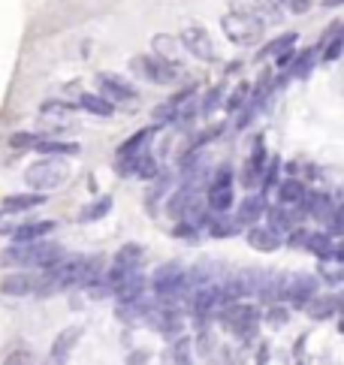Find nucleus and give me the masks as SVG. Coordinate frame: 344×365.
Masks as SVG:
<instances>
[{
  "instance_id": "1",
  "label": "nucleus",
  "mask_w": 344,
  "mask_h": 365,
  "mask_svg": "<svg viewBox=\"0 0 344 365\" xmlns=\"http://www.w3.org/2000/svg\"><path fill=\"white\" fill-rule=\"evenodd\" d=\"M64 256V247L46 238L37 242H15L12 247H6L0 263L3 265H19V269H48Z\"/></svg>"
},
{
  "instance_id": "2",
  "label": "nucleus",
  "mask_w": 344,
  "mask_h": 365,
  "mask_svg": "<svg viewBox=\"0 0 344 365\" xmlns=\"http://www.w3.org/2000/svg\"><path fill=\"white\" fill-rule=\"evenodd\" d=\"M221 28L224 33L239 46H254L263 39V30H266V19L257 15L254 10H245V6H236L233 12H226L221 19Z\"/></svg>"
},
{
  "instance_id": "3",
  "label": "nucleus",
  "mask_w": 344,
  "mask_h": 365,
  "mask_svg": "<svg viewBox=\"0 0 344 365\" xmlns=\"http://www.w3.org/2000/svg\"><path fill=\"white\" fill-rule=\"evenodd\" d=\"M66 178H70V166L55 154H46L39 163H30L28 169H24V181H28V187H33V190L61 187Z\"/></svg>"
},
{
  "instance_id": "4",
  "label": "nucleus",
  "mask_w": 344,
  "mask_h": 365,
  "mask_svg": "<svg viewBox=\"0 0 344 365\" xmlns=\"http://www.w3.org/2000/svg\"><path fill=\"white\" fill-rule=\"evenodd\" d=\"M320 278L317 275H281V302H290L293 308H305L317 296Z\"/></svg>"
},
{
  "instance_id": "5",
  "label": "nucleus",
  "mask_w": 344,
  "mask_h": 365,
  "mask_svg": "<svg viewBox=\"0 0 344 365\" xmlns=\"http://www.w3.org/2000/svg\"><path fill=\"white\" fill-rule=\"evenodd\" d=\"M130 66H133V73H139L142 79L154 82V85H170V82L179 79V66L157 55H139L130 61Z\"/></svg>"
},
{
  "instance_id": "6",
  "label": "nucleus",
  "mask_w": 344,
  "mask_h": 365,
  "mask_svg": "<svg viewBox=\"0 0 344 365\" xmlns=\"http://www.w3.org/2000/svg\"><path fill=\"white\" fill-rule=\"evenodd\" d=\"M224 323L226 326H233L239 332L242 338H251V332H257V323H260V311L254 305H239V302H226L224 305Z\"/></svg>"
},
{
  "instance_id": "7",
  "label": "nucleus",
  "mask_w": 344,
  "mask_h": 365,
  "mask_svg": "<svg viewBox=\"0 0 344 365\" xmlns=\"http://www.w3.org/2000/svg\"><path fill=\"white\" fill-rule=\"evenodd\" d=\"M181 48H188L194 57H199V61H215L217 52H215V43L212 37H208L206 28H184L181 30Z\"/></svg>"
},
{
  "instance_id": "8",
  "label": "nucleus",
  "mask_w": 344,
  "mask_h": 365,
  "mask_svg": "<svg viewBox=\"0 0 344 365\" xmlns=\"http://www.w3.org/2000/svg\"><path fill=\"white\" fill-rule=\"evenodd\" d=\"M97 88L109 103H133V100H136V91H133L121 76H115V73H100Z\"/></svg>"
},
{
  "instance_id": "9",
  "label": "nucleus",
  "mask_w": 344,
  "mask_h": 365,
  "mask_svg": "<svg viewBox=\"0 0 344 365\" xmlns=\"http://www.w3.org/2000/svg\"><path fill=\"white\" fill-rule=\"evenodd\" d=\"M37 287H39V275H33V272H12V275H6L3 281H0V293L3 296H15V299H21V296H33L37 293Z\"/></svg>"
},
{
  "instance_id": "10",
  "label": "nucleus",
  "mask_w": 344,
  "mask_h": 365,
  "mask_svg": "<svg viewBox=\"0 0 344 365\" xmlns=\"http://www.w3.org/2000/svg\"><path fill=\"white\" fill-rule=\"evenodd\" d=\"M190 305H194V314H197L199 320L208 317V314H215L217 308H224L221 287H217V284H203L194 293V302H190Z\"/></svg>"
},
{
  "instance_id": "11",
  "label": "nucleus",
  "mask_w": 344,
  "mask_h": 365,
  "mask_svg": "<svg viewBox=\"0 0 344 365\" xmlns=\"http://www.w3.org/2000/svg\"><path fill=\"white\" fill-rule=\"evenodd\" d=\"M57 223L55 221H28V223H15L10 230V238L12 242H37V238H46L52 236Z\"/></svg>"
},
{
  "instance_id": "12",
  "label": "nucleus",
  "mask_w": 344,
  "mask_h": 365,
  "mask_svg": "<svg viewBox=\"0 0 344 365\" xmlns=\"http://www.w3.org/2000/svg\"><path fill=\"white\" fill-rule=\"evenodd\" d=\"M245 238H248V245L254 247V251H260V254H272V251H278V247H281L278 232L269 230V227H257V223H251Z\"/></svg>"
},
{
  "instance_id": "13",
  "label": "nucleus",
  "mask_w": 344,
  "mask_h": 365,
  "mask_svg": "<svg viewBox=\"0 0 344 365\" xmlns=\"http://www.w3.org/2000/svg\"><path fill=\"white\" fill-rule=\"evenodd\" d=\"M299 205L305 209V214H311L314 221H320V223H329V218H332V199L326 196V194H308L305 190V196L299 199Z\"/></svg>"
},
{
  "instance_id": "14",
  "label": "nucleus",
  "mask_w": 344,
  "mask_h": 365,
  "mask_svg": "<svg viewBox=\"0 0 344 365\" xmlns=\"http://www.w3.org/2000/svg\"><path fill=\"white\" fill-rule=\"evenodd\" d=\"M46 205V194L43 190H33V194H10L3 199V214H19V212H30Z\"/></svg>"
},
{
  "instance_id": "15",
  "label": "nucleus",
  "mask_w": 344,
  "mask_h": 365,
  "mask_svg": "<svg viewBox=\"0 0 344 365\" xmlns=\"http://www.w3.org/2000/svg\"><path fill=\"white\" fill-rule=\"evenodd\" d=\"M266 214V199H263V190H260V194H251V196H245L239 203V212H236V221L239 223H257L260 218H263Z\"/></svg>"
},
{
  "instance_id": "16",
  "label": "nucleus",
  "mask_w": 344,
  "mask_h": 365,
  "mask_svg": "<svg viewBox=\"0 0 344 365\" xmlns=\"http://www.w3.org/2000/svg\"><path fill=\"white\" fill-rule=\"evenodd\" d=\"M79 338H82V329L79 326L64 329L61 335L55 338V344H52V362H66V359H70V350L79 344Z\"/></svg>"
},
{
  "instance_id": "17",
  "label": "nucleus",
  "mask_w": 344,
  "mask_h": 365,
  "mask_svg": "<svg viewBox=\"0 0 344 365\" xmlns=\"http://www.w3.org/2000/svg\"><path fill=\"white\" fill-rule=\"evenodd\" d=\"M142 293H145V278H142L139 269H136L115 287L112 296H118V302H133V299H142Z\"/></svg>"
},
{
  "instance_id": "18",
  "label": "nucleus",
  "mask_w": 344,
  "mask_h": 365,
  "mask_svg": "<svg viewBox=\"0 0 344 365\" xmlns=\"http://www.w3.org/2000/svg\"><path fill=\"white\" fill-rule=\"evenodd\" d=\"M151 48H154L157 57H163V61H170V64H179V57H181V39L166 37V33H157V37L151 39Z\"/></svg>"
},
{
  "instance_id": "19",
  "label": "nucleus",
  "mask_w": 344,
  "mask_h": 365,
  "mask_svg": "<svg viewBox=\"0 0 344 365\" xmlns=\"http://www.w3.org/2000/svg\"><path fill=\"white\" fill-rule=\"evenodd\" d=\"M79 106L88 115H97V118H112V115H115V103H109L103 94H82Z\"/></svg>"
},
{
  "instance_id": "20",
  "label": "nucleus",
  "mask_w": 344,
  "mask_h": 365,
  "mask_svg": "<svg viewBox=\"0 0 344 365\" xmlns=\"http://www.w3.org/2000/svg\"><path fill=\"white\" fill-rule=\"evenodd\" d=\"M33 151L37 154H55V157H75L79 154V145L64 142V139H37Z\"/></svg>"
},
{
  "instance_id": "21",
  "label": "nucleus",
  "mask_w": 344,
  "mask_h": 365,
  "mask_svg": "<svg viewBox=\"0 0 344 365\" xmlns=\"http://www.w3.org/2000/svg\"><path fill=\"white\" fill-rule=\"evenodd\" d=\"M266 218H269V230H275L278 236H284V232H290L293 230V223H296L299 214L296 212H287V209H266Z\"/></svg>"
},
{
  "instance_id": "22",
  "label": "nucleus",
  "mask_w": 344,
  "mask_h": 365,
  "mask_svg": "<svg viewBox=\"0 0 344 365\" xmlns=\"http://www.w3.org/2000/svg\"><path fill=\"white\" fill-rule=\"evenodd\" d=\"M314 64H317V48H305L302 55L293 57L290 76L293 79H308V76H311V70H314Z\"/></svg>"
},
{
  "instance_id": "23",
  "label": "nucleus",
  "mask_w": 344,
  "mask_h": 365,
  "mask_svg": "<svg viewBox=\"0 0 344 365\" xmlns=\"http://www.w3.org/2000/svg\"><path fill=\"white\" fill-rule=\"evenodd\" d=\"M109 212H112V196H100V199H94L91 205H85V209H82L79 221L82 223H94V221H103Z\"/></svg>"
},
{
  "instance_id": "24",
  "label": "nucleus",
  "mask_w": 344,
  "mask_h": 365,
  "mask_svg": "<svg viewBox=\"0 0 344 365\" xmlns=\"http://www.w3.org/2000/svg\"><path fill=\"white\" fill-rule=\"evenodd\" d=\"M208 209L224 214L233 209V187H208Z\"/></svg>"
},
{
  "instance_id": "25",
  "label": "nucleus",
  "mask_w": 344,
  "mask_h": 365,
  "mask_svg": "<svg viewBox=\"0 0 344 365\" xmlns=\"http://www.w3.org/2000/svg\"><path fill=\"white\" fill-rule=\"evenodd\" d=\"M154 130H157V127H145V130L133 133L127 142H121V145H118V154H136V151H145L148 142H151V136H154Z\"/></svg>"
},
{
  "instance_id": "26",
  "label": "nucleus",
  "mask_w": 344,
  "mask_h": 365,
  "mask_svg": "<svg viewBox=\"0 0 344 365\" xmlns=\"http://www.w3.org/2000/svg\"><path fill=\"white\" fill-rule=\"evenodd\" d=\"M305 196V185H302L299 178H287V181H281L278 185V199L284 205H293V203H299V199Z\"/></svg>"
},
{
  "instance_id": "27",
  "label": "nucleus",
  "mask_w": 344,
  "mask_h": 365,
  "mask_svg": "<svg viewBox=\"0 0 344 365\" xmlns=\"http://www.w3.org/2000/svg\"><path fill=\"white\" fill-rule=\"evenodd\" d=\"M206 223H208V232H212L215 238H230V236H236V230H239V221H230L226 212L217 214V221H206Z\"/></svg>"
},
{
  "instance_id": "28",
  "label": "nucleus",
  "mask_w": 344,
  "mask_h": 365,
  "mask_svg": "<svg viewBox=\"0 0 344 365\" xmlns=\"http://www.w3.org/2000/svg\"><path fill=\"white\" fill-rule=\"evenodd\" d=\"M305 251H311V254L320 256V260H326V256L332 254V236H326V232H311L308 242H305Z\"/></svg>"
},
{
  "instance_id": "29",
  "label": "nucleus",
  "mask_w": 344,
  "mask_h": 365,
  "mask_svg": "<svg viewBox=\"0 0 344 365\" xmlns=\"http://www.w3.org/2000/svg\"><path fill=\"white\" fill-rule=\"evenodd\" d=\"M305 308H308V314H311L314 320H329L332 314L338 311V308H335V296L332 299H311Z\"/></svg>"
},
{
  "instance_id": "30",
  "label": "nucleus",
  "mask_w": 344,
  "mask_h": 365,
  "mask_svg": "<svg viewBox=\"0 0 344 365\" xmlns=\"http://www.w3.org/2000/svg\"><path fill=\"white\" fill-rule=\"evenodd\" d=\"M296 33H281V37L278 39H272V43L269 46H263V48H260V57H275V55H281L284 52V48H293V43H296Z\"/></svg>"
},
{
  "instance_id": "31",
  "label": "nucleus",
  "mask_w": 344,
  "mask_h": 365,
  "mask_svg": "<svg viewBox=\"0 0 344 365\" xmlns=\"http://www.w3.org/2000/svg\"><path fill=\"white\" fill-rule=\"evenodd\" d=\"M154 127H166V124H172L175 118H179V103L175 100H170V103H163V106H157L154 112Z\"/></svg>"
},
{
  "instance_id": "32",
  "label": "nucleus",
  "mask_w": 344,
  "mask_h": 365,
  "mask_svg": "<svg viewBox=\"0 0 344 365\" xmlns=\"http://www.w3.org/2000/svg\"><path fill=\"white\" fill-rule=\"evenodd\" d=\"M341 55H344V30H338L335 37L326 39L320 57H323V64H326V61H335V57H341Z\"/></svg>"
},
{
  "instance_id": "33",
  "label": "nucleus",
  "mask_w": 344,
  "mask_h": 365,
  "mask_svg": "<svg viewBox=\"0 0 344 365\" xmlns=\"http://www.w3.org/2000/svg\"><path fill=\"white\" fill-rule=\"evenodd\" d=\"M320 278L326 281V284H344V263L332 265V260L326 256L323 265H320Z\"/></svg>"
},
{
  "instance_id": "34",
  "label": "nucleus",
  "mask_w": 344,
  "mask_h": 365,
  "mask_svg": "<svg viewBox=\"0 0 344 365\" xmlns=\"http://www.w3.org/2000/svg\"><path fill=\"white\" fill-rule=\"evenodd\" d=\"M194 356H190V338H184V341H175L170 347V362H181V365H188Z\"/></svg>"
},
{
  "instance_id": "35",
  "label": "nucleus",
  "mask_w": 344,
  "mask_h": 365,
  "mask_svg": "<svg viewBox=\"0 0 344 365\" xmlns=\"http://www.w3.org/2000/svg\"><path fill=\"white\" fill-rule=\"evenodd\" d=\"M278 176H281V160H269L266 163V169H263V178H260L263 181V194L278 185Z\"/></svg>"
},
{
  "instance_id": "36",
  "label": "nucleus",
  "mask_w": 344,
  "mask_h": 365,
  "mask_svg": "<svg viewBox=\"0 0 344 365\" xmlns=\"http://www.w3.org/2000/svg\"><path fill=\"white\" fill-rule=\"evenodd\" d=\"M208 187H233V169L230 166H221V169L215 172V178H212V185Z\"/></svg>"
},
{
  "instance_id": "37",
  "label": "nucleus",
  "mask_w": 344,
  "mask_h": 365,
  "mask_svg": "<svg viewBox=\"0 0 344 365\" xmlns=\"http://www.w3.org/2000/svg\"><path fill=\"white\" fill-rule=\"evenodd\" d=\"M266 320H269V326H284V323L290 320V311L284 308V305H275V308L266 314Z\"/></svg>"
},
{
  "instance_id": "38",
  "label": "nucleus",
  "mask_w": 344,
  "mask_h": 365,
  "mask_svg": "<svg viewBox=\"0 0 344 365\" xmlns=\"http://www.w3.org/2000/svg\"><path fill=\"white\" fill-rule=\"evenodd\" d=\"M37 139H39V136H33V133H12V136H10V145H12V148H33V145H37Z\"/></svg>"
},
{
  "instance_id": "39",
  "label": "nucleus",
  "mask_w": 344,
  "mask_h": 365,
  "mask_svg": "<svg viewBox=\"0 0 344 365\" xmlns=\"http://www.w3.org/2000/svg\"><path fill=\"white\" fill-rule=\"evenodd\" d=\"M254 3L260 6V12H266V15H278V19H281V3H284V0H254Z\"/></svg>"
},
{
  "instance_id": "40",
  "label": "nucleus",
  "mask_w": 344,
  "mask_h": 365,
  "mask_svg": "<svg viewBox=\"0 0 344 365\" xmlns=\"http://www.w3.org/2000/svg\"><path fill=\"white\" fill-rule=\"evenodd\" d=\"M245 97H248V85H242L236 88V94H233L230 100H226V112H236L242 103H245Z\"/></svg>"
},
{
  "instance_id": "41",
  "label": "nucleus",
  "mask_w": 344,
  "mask_h": 365,
  "mask_svg": "<svg viewBox=\"0 0 344 365\" xmlns=\"http://www.w3.org/2000/svg\"><path fill=\"white\" fill-rule=\"evenodd\" d=\"M284 3H287V10L293 15H302V12L311 10V0H284Z\"/></svg>"
},
{
  "instance_id": "42",
  "label": "nucleus",
  "mask_w": 344,
  "mask_h": 365,
  "mask_svg": "<svg viewBox=\"0 0 344 365\" xmlns=\"http://www.w3.org/2000/svg\"><path fill=\"white\" fill-rule=\"evenodd\" d=\"M293 57H296V52H293V48H284L281 55H275V66H278V70H287L293 64Z\"/></svg>"
},
{
  "instance_id": "43",
  "label": "nucleus",
  "mask_w": 344,
  "mask_h": 365,
  "mask_svg": "<svg viewBox=\"0 0 344 365\" xmlns=\"http://www.w3.org/2000/svg\"><path fill=\"white\" fill-rule=\"evenodd\" d=\"M308 236H311V232H308V230H293V238H290V245H293V247H305Z\"/></svg>"
},
{
  "instance_id": "44",
  "label": "nucleus",
  "mask_w": 344,
  "mask_h": 365,
  "mask_svg": "<svg viewBox=\"0 0 344 365\" xmlns=\"http://www.w3.org/2000/svg\"><path fill=\"white\" fill-rule=\"evenodd\" d=\"M329 260H332V263H344V242L332 245V254H329Z\"/></svg>"
},
{
  "instance_id": "45",
  "label": "nucleus",
  "mask_w": 344,
  "mask_h": 365,
  "mask_svg": "<svg viewBox=\"0 0 344 365\" xmlns=\"http://www.w3.org/2000/svg\"><path fill=\"white\" fill-rule=\"evenodd\" d=\"M127 362H148V353L145 350H136V353L127 356Z\"/></svg>"
},
{
  "instance_id": "46",
  "label": "nucleus",
  "mask_w": 344,
  "mask_h": 365,
  "mask_svg": "<svg viewBox=\"0 0 344 365\" xmlns=\"http://www.w3.org/2000/svg\"><path fill=\"white\" fill-rule=\"evenodd\" d=\"M6 362H28V353H10V356H6Z\"/></svg>"
},
{
  "instance_id": "47",
  "label": "nucleus",
  "mask_w": 344,
  "mask_h": 365,
  "mask_svg": "<svg viewBox=\"0 0 344 365\" xmlns=\"http://www.w3.org/2000/svg\"><path fill=\"white\" fill-rule=\"evenodd\" d=\"M335 308L344 311V293H341V296H335Z\"/></svg>"
},
{
  "instance_id": "48",
  "label": "nucleus",
  "mask_w": 344,
  "mask_h": 365,
  "mask_svg": "<svg viewBox=\"0 0 344 365\" xmlns=\"http://www.w3.org/2000/svg\"><path fill=\"white\" fill-rule=\"evenodd\" d=\"M344 0H323V6H341Z\"/></svg>"
}]
</instances>
